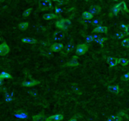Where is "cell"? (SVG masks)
I'll list each match as a JSON object with an SVG mask.
<instances>
[{
	"mask_svg": "<svg viewBox=\"0 0 129 121\" xmlns=\"http://www.w3.org/2000/svg\"><path fill=\"white\" fill-rule=\"evenodd\" d=\"M55 25H56V27L59 29H61L62 30H66L71 26V22L69 19L62 18V19H61V20L57 21Z\"/></svg>",
	"mask_w": 129,
	"mask_h": 121,
	"instance_id": "cell-1",
	"label": "cell"
},
{
	"mask_svg": "<svg viewBox=\"0 0 129 121\" xmlns=\"http://www.w3.org/2000/svg\"><path fill=\"white\" fill-rule=\"evenodd\" d=\"M52 1L50 0H43L38 1V9L41 11H47L52 8Z\"/></svg>",
	"mask_w": 129,
	"mask_h": 121,
	"instance_id": "cell-2",
	"label": "cell"
},
{
	"mask_svg": "<svg viewBox=\"0 0 129 121\" xmlns=\"http://www.w3.org/2000/svg\"><path fill=\"white\" fill-rule=\"evenodd\" d=\"M88 49H89V45L87 44H80L77 45L76 49V53L77 55L81 56V55L85 54L88 51Z\"/></svg>",
	"mask_w": 129,
	"mask_h": 121,
	"instance_id": "cell-3",
	"label": "cell"
},
{
	"mask_svg": "<svg viewBox=\"0 0 129 121\" xmlns=\"http://www.w3.org/2000/svg\"><path fill=\"white\" fill-rule=\"evenodd\" d=\"M10 48L7 44L5 43V42L1 44V45H0V54H1V56H5L10 53Z\"/></svg>",
	"mask_w": 129,
	"mask_h": 121,
	"instance_id": "cell-4",
	"label": "cell"
},
{
	"mask_svg": "<svg viewBox=\"0 0 129 121\" xmlns=\"http://www.w3.org/2000/svg\"><path fill=\"white\" fill-rule=\"evenodd\" d=\"M106 63L110 68H113L118 64V59L114 57H108L106 58Z\"/></svg>",
	"mask_w": 129,
	"mask_h": 121,
	"instance_id": "cell-5",
	"label": "cell"
},
{
	"mask_svg": "<svg viewBox=\"0 0 129 121\" xmlns=\"http://www.w3.org/2000/svg\"><path fill=\"white\" fill-rule=\"evenodd\" d=\"M64 116L62 114H56L46 118L45 121H61L63 120Z\"/></svg>",
	"mask_w": 129,
	"mask_h": 121,
	"instance_id": "cell-6",
	"label": "cell"
},
{
	"mask_svg": "<svg viewBox=\"0 0 129 121\" xmlns=\"http://www.w3.org/2000/svg\"><path fill=\"white\" fill-rule=\"evenodd\" d=\"M77 59H78V56H74L72 58V59L67 62L66 64V66H71V67H74V66H77L79 65V63L77 61Z\"/></svg>",
	"mask_w": 129,
	"mask_h": 121,
	"instance_id": "cell-7",
	"label": "cell"
},
{
	"mask_svg": "<svg viewBox=\"0 0 129 121\" xmlns=\"http://www.w3.org/2000/svg\"><path fill=\"white\" fill-rule=\"evenodd\" d=\"M39 84H40V82L39 81H38V80H32V81H24L22 83V85L25 87H32L39 85Z\"/></svg>",
	"mask_w": 129,
	"mask_h": 121,
	"instance_id": "cell-8",
	"label": "cell"
},
{
	"mask_svg": "<svg viewBox=\"0 0 129 121\" xmlns=\"http://www.w3.org/2000/svg\"><path fill=\"white\" fill-rule=\"evenodd\" d=\"M63 48H64V45H63L61 43L53 44L51 45V47H50L51 51H53V52H56V53H57V52L62 51V49Z\"/></svg>",
	"mask_w": 129,
	"mask_h": 121,
	"instance_id": "cell-9",
	"label": "cell"
},
{
	"mask_svg": "<svg viewBox=\"0 0 129 121\" xmlns=\"http://www.w3.org/2000/svg\"><path fill=\"white\" fill-rule=\"evenodd\" d=\"M101 10V8L98 5H92L89 8V12L91 13L92 15L98 14Z\"/></svg>",
	"mask_w": 129,
	"mask_h": 121,
	"instance_id": "cell-10",
	"label": "cell"
},
{
	"mask_svg": "<svg viewBox=\"0 0 129 121\" xmlns=\"http://www.w3.org/2000/svg\"><path fill=\"white\" fill-rule=\"evenodd\" d=\"M93 33H100V34H106L108 32V27L106 26H99L93 29Z\"/></svg>",
	"mask_w": 129,
	"mask_h": 121,
	"instance_id": "cell-11",
	"label": "cell"
},
{
	"mask_svg": "<svg viewBox=\"0 0 129 121\" xmlns=\"http://www.w3.org/2000/svg\"><path fill=\"white\" fill-rule=\"evenodd\" d=\"M108 91L112 93L113 94L118 95L120 92V88L118 85H113V86H108L107 87Z\"/></svg>",
	"mask_w": 129,
	"mask_h": 121,
	"instance_id": "cell-12",
	"label": "cell"
},
{
	"mask_svg": "<svg viewBox=\"0 0 129 121\" xmlns=\"http://www.w3.org/2000/svg\"><path fill=\"white\" fill-rule=\"evenodd\" d=\"M64 33L62 31H57V32H54V35H53L54 39L56 40H62L64 38Z\"/></svg>",
	"mask_w": 129,
	"mask_h": 121,
	"instance_id": "cell-13",
	"label": "cell"
},
{
	"mask_svg": "<svg viewBox=\"0 0 129 121\" xmlns=\"http://www.w3.org/2000/svg\"><path fill=\"white\" fill-rule=\"evenodd\" d=\"M116 5H117V6L120 10V11H124V12H126V13H129V10L127 8V5L125 3V1H121L119 3L116 4Z\"/></svg>",
	"mask_w": 129,
	"mask_h": 121,
	"instance_id": "cell-14",
	"label": "cell"
},
{
	"mask_svg": "<svg viewBox=\"0 0 129 121\" xmlns=\"http://www.w3.org/2000/svg\"><path fill=\"white\" fill-rule=\"evenodd\" d=\"M43 18L45 20H48L59 18V16L56 13H45L43 15Z\"/></svg>",
	"mask_w": 129,
	"mask_h": 121,
	"instance_id": "cell-15",
	"label": "cell"
},
{
	"mask_svg": "<svg viewBox=\"0 0 129 121\" xmlns=\"http://www.w3.org/2000/svg\"><path fill=\"white\" fill-rule=\"evenodd\" d=\"M22 42L24 43L27 44H33L37 42V40L32 37H25L22 39Z\"/></svg>",
	"mask_w": 129,
	"mask_h": 121,
	"instance_id": "cell-16",
	"label": "cell"
},
{
	"mask_svg": "<svg viewBox=\"0 0 129 121\" xmlns=\"http://www.w3.org/2000/svg\"><path fill=\"white\" fill-rule=\"evenodd\" d=\"M82 17L84 20H91L92 18H93V15H92L89 11H84L82 13Z\"/></svg>",
	"mask_w": 129,
	"mask_h": 121,
	"instance_id": "cell-17",
	"label": "cell"
},
{
	"mask_svg": "<svg viewBox=\"0 0 129 121\" xmlns=\"http://www.w3.org/2000/svg\"><path fill=\"white\" fill-rule=\"evenodd\" d=\"M74 48V44L73 42H70L67 44V45L65 47V51L67 53H70V52L73 51Z\"/></svg>",
	"mask_w": 129,
	"mask_h": 121,
	"instance_id": "cell-18",
	"label": "cell"
},
{
	"mask_svg": "<svg viewBox=\"0 0 129 121\" xmlns=\"http://www.w3.org/2000/svg\"><path fill=\"white\" fill-rule=\"evenodd\" d=\"M122 118L120 116H111L108 118L107 121H122Z\"/></svg>",
	"mask_w": 129,
	"mask_h": 121,
	"instance_id": "cell-19",
	"label": "cell"
},
{
	"mask_svg": "<svg viewBox=\"0 0 129 121\" xmlns=\"http://www.w3.org/2000/svg\"><path fill=\"white\" fill-rule=\"evenodd\" d=\"M29 24L28 22H22L20 24H18V28L20 29L21 30L24 31L25 30H27V28L29 27Z\"/></svg>",
	"mask_w": 129,
	"mask_h": 121,
	"instance_id": "cell-20",
	"label": "cell"
},
{
	"mask_svg": "<svg viewBox=\"0 0 129 121\" xmlns=\"http://www.w3.org/2000/svg\"><path fill=\"white\" fill-rule=\"evenodd\" d=\"M118 64H120L123 66H126L129 64V60L125 58H120L118 59Z\"/></svg>",
	"mask_w": 129,
	"mask_h": 121,
	"instance_id": "cell-21",
	"label": "cell"
},
{
	"mask_svg": "<svg viewBox=\"0 0 129 121\" xmlns=\"http://www.w3.org/2000/svg\"><path fill=\"white\" fill-rule=\"evenodd\" d=\"M5 78H7V79H11L12 78V76L10 74L6 72H4V71H2L1 73V75H0V79H5Z\"/></svg>",
	"mask_w": 129,
	"mask_h": 121,
	"instance_id": "cell-22",
	"label": "cell"
},
{
	"mask_svg": "<svg viewBox=\"0 0 129 121\" xmlns=\"http://www.w3.org/2000/svg\"><path fill=\"white\" fill-rule=\"evenodd\" d=\"M103 21L101 19H98V18H96V19H95L94 20H93L92 22L91 25L94 26V27H99V26H101V25L102 24Z\"/></svg>",
	"mask_w": 129,
	"mask_h": 121,
	"instance_id": "cell-23",
	"label": "cell"
},
{
	"mask_svg": "<svg viewBox=\"0 0 129 121\" xmlns=\"http://www.w3.org/2000/svg\"><path fill=\"white\" fill-rule=\"evenodd\" d=\"M125 35V33L123 32V31H118V32H117L115 34V37L117 39H122L124 38Z\"/></svg>",
	"mask_w": 129,
	"mask_h": 121,
	"instance_id": "cell-24",
	"label": "cell"
},
{
	"mask_svg": "<svg viewBox=\"0 0 129 121\" xmlns=\"http://www.w3.org/2000/svg\"><path fill=\"white\" fill-rule=\"evenodd\" d=\"M43 119V116L42 114H37L35 116H33L32 117V119L33 121H42Z\"/></svg>",
	"mask_w": 129,
	"mask_h": 121,
	"instance_id": "cell-25",
	"label": "cell"
},
{
	"mask_svg": "<svg viewBox=\"0 0 129 121\" xmlns=\"http://www.w3.org/2000/svg\"><path fill=\"white\" fill-rule=\"evenodd\" d=\"M122 47H125V48H129V38L124 39L121 43Z\"/></svg>",
	"mask_w": 129,
	"mask_h": 121,
	"instance_id": "cell-26",
	"label": "cell"
},
{
	"mask_svg": "<svg viewBox=\"0 0 129 121\" xmlns=\"http://www.w3.org/2000/svg\"><path fill=\"white\" fill-rule=\"evenodd\" d=\"M32 11V8H28V9L26 10L24 13H23V16H24V17H28V16L30 15Z\"/></svg>",
	"mask_w": 129,
	"mask_h": 121,
	"instance_id": "cell-27",
	"label": "cell"
},
{
	"mask_svg": "<svg viewBox=\"0 0 129 121\" xmlns=\"http://www.w3.org/2000/svg\"><path fill=\"white\" fill-rule=\"evenodd\" d=\"M108 40L107 37H101V38L100 39L98 40H97L96 42H98L101 47H103V43H104L106 40Z\"/></svg>",
	"mask_w": 129,
	"mask_h": 121,
	"instance_id": "cell-28",
	"label": "cell"
},
{
	"mask_svg": "<svg viewBox=\"0 0 129 121\" xmlns=\"http://www.w3.org/2000/svg\"><path fill=\"white\" fill-rule=\"evenodd\" d=\"M92 22H93V21H91V20H84V19H83V20L81 21V24H82V25H84L88 26V25H91Z\"/></svg>",
	"mask_w": 129,
	"mask_h": 121,
	"instance_id": "cell-29",
	"label": "cell"
},
{
	"mask_svg": "<svg viewBox=\"0 0 129 121\" xmlns=\"http://www.w3.org/2000/svg\"><path fill=\"white\" fill-rule=\"evenodd\" d=\"M121 80L124 81H127L129 80V72L124 74L123 76L121 77Z\"/></svg>",
	"mask_w": 129,
	"mask_h": 121,
	"instance_id": "cell-30",
	"label": "cell"
},
{
	"mask_svg": "<svg viewBox=\"0 0 129 121\" xmlns=\"http://www.w3.org/2000/svg\"><path fill=\"white\" fill-rule=\"evenodd\" d=\"M86 40L87 42H88V43H90V42H93V35H87L86 37Z\"/></svg>",
	"mask_w": 129,
	"mask_h": 121,
	"instance_id": "cell-31",
	"label": "cell"
},
{
	"mask_svg": "<svg viewBox=\"0 0 129 121\" xmlns=\"http://www.w3.org/2000/svg\"><path fill=\"white\" fill-rule=\"evenodd\" d=\"M16 117H20V118H23V119H25V118L27 117V115L25 113L23 112V113H21L20 112H18V114L16 115Z\"/></svg>",
	"mask_w": 129,
	"mask_h": 121,
	"instance_id": "cell-32",
	"label": "cell"
},
{
	"mask_svg": "<svg viewBox=\"0 0 129 121\" xmlns=\"http://www.w3.org/2000/svg\"><path fill=\"white\" fill-rule=\"evenodd\" d=\"M100 38H101V37L100 35H98V34L93 35V41L96 42L97 40H98Z\"/></svg>",
	"mask_w": 129,
	"mask_h": 121,
	"instance_id": "cell-33",
	"label": "cell"
},
{
	"mask_svg": "<svg viewBox=\"0 0 129 121\" xmlns=\"http://www.w3.org/2000/svg\"><path fill=\"white\" fill-rule=\"evenodd\" d=\"M127 25L122 24V25H121L120 26V28L122 30H123V32H125V31L126 30V29H127Z\"/></svg>",
	"mask_w": 129,
	"mask_h": 121,
	"instance_id": "cell-34",
	"label": "cell"
},
{
	"mask_svg": "<svg viewBox=\"0 0 129 121\" xmlns=\"http://www.w3.org/2000/svg\"><path fill=\"white\" fill-rule=\"evenodd\" d=\"M124 32L125 33L126 35H129V25H128L127 27V29H126V30Z\"/></svg>",
	"mask_w": 129,
	"mask_h": 121,
	"instance_id": "cell-35",
	"label": "cell"
},
{
	"mask_svg": "<svg viewBox=\"0 0 129 121\" xmlns=\"http://www.w3.org/2000/svg\"><path fill=\"white\" fill-rule=\"evenodd\" d=\"M62 12V11H61V9H60V8H59L58 7H56V14H57V13H60Z\"/></svg>",
	"mask_w": 129,
	"mask_h": 121,
	"instance_id": "cell-36",
	"label": "cell"
},
{
	"mask_svg": "<svg viewBox=\"0 0 129 121\" xmlns=\"http://www.w3.org/2000/svg\"><path fill=\"white\" fill-rule=\"evenodd\" d=\"M54 1L59 3V5H63V4L66 3V2L63 1Z\"/></svg>",
	"mask_w": 129,
	"mask_h": 121,
	"instance_id": "cell-37",
	"label": "cell"
},
{
	"mask_svg": "<svg viewBox=\"0 0 129 121\" xmlns=\"http://www.w3.org/2000/svg\"><path fill=\"white\" fill-rule=\"evenodd\" d=\"M68 121H77V119H76V118L73 117V118H71V119L69 120Z\"/></svg>",
	"mask_w": 129,
	"mask_h": 121,
	"instance_id": "cell-38",
	"label": "cell"
}]
</instances>
